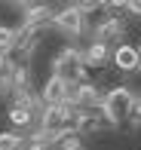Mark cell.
<instances>
[{
  "label": "cell",
  "mask_w": 141,
  "mask_h": 150,
  "mask_svg": "<svg viewBox=\"0 0 141 150\" xmlns=\"http://www.w3.org/2000/svg\"><path fill=\"white\" fill-rule=\"evenodd\" d=\"M98 6H104V9H111V0H95Z\"/></svg>",
  "instance_id": "20"
},
{
  "label": "cell",
  "mask_w": 141,
  "mask_h": 150,
  "mask_svg": "<svg viewBox=\"0 0 141 150\" xmlns=\"http://www.w3.org/2000/svg\"><path fill=\"white\" fill-rule=\"evenodd\" d=\"M58 150H83V141H80V132H68L64 138L55 141Z\"/></svg>",
  "instance_id": "14"
},
{
  "label": "cell",
  "mask_w": 141,
  "mask_h": 150,
  "mask_svg": "<svg viewBox=\"0 0 141 150\" xmlns=\"http://www.w3.org/2000/svg\"><path fill=\"white\" fill-rule=\"evenodd\" d=\"M16 49V28L0 25V52H12Z\"/></svg>",
  "instance_id": "12"
},
{
  "label": "cell",
  "mask_w": 141,
  "mask_h": 150,
  "mask_svg": "<svg viewBox=\"0 0 141 150\" xmlns=\"http://www.w3.org/2000/svg\"><path fill=\"white\" fill-rule=\"evenodd\" d=\"M64 98H68V83L55 74H49V80L40 89V101L43 104H64Z\"/></svg>",
  "instance_id": "6"
},
{
  "label": "cell",
  "mask_w": 141,
  "mask_h": 150,
  "mask_svg": "<svg viewBox=\"0 0 141 150\" xmlns=\"http://www.w3.org/2000/svg\"><path fill=\"white\" fill-rule=\"evenodd\" d=\"M138 67H141V49H138Z\"/></svg>",
  "instance_id": "21"
},
{
  "label": "cell",
  "mask_w": 141,
  "mask_h": 150,
  "mask_svg": "<svg viewBox=\"0 0 141 150\" xmlns=\"http://www.w3.org/2000/svg\"><path fill=\"white\" fill-rule=\"evenodd\" d=\"M6 120H9V126H18V129H31L34 126V113L25 110V107H16V104L6 110Z\"/></svg>",
  "instance_id": "10"
},
{
  "label": "cell",
  "mask_w": 141,
  "mask_h": 150,
  "mask_svg": "<svg viewBox=\"0 0 141 150\" xmlns=\"http://www.w3.org/2000/svg\"><path fill=\"white\" fill-rule=\"evenodd\" d=\"M12 64H16V61H9V52H0V83H3V89L9 86V74H12Z\"/></svg>",
  "instance_id": "16"
},
{
  "label": "cell",
  "mask_w": 141,
  "mask_h": 150,
  "mask_svg": "<svg viewBox=\"0 0 141 150\" xmlns=\"http://www.w3.org/2000/svg\"><path fill=\"white\" fill-rule=\"evenodd\" d=\"M0 89H3V83H0Z\"/></svg>",
  "instance_id": "22"
},
{
  "label": "cell",
  "mask_w": 141,
  "mask_h": 150,
  "mask_svg": "<svg viewBox=\"0 0 141 150\" xmlns=\"http://www.w3.org/2000/svg\"><path fill=\"white\" fill-rule=\"evenodd\" d=\"M111 61L117 64V71L132 74V71H138V49L132 43H120L117 49H111Z\"/></svg>",
  "instance_id": "5"
},
{
  "label": "cell",
  "mask_w": 141,
  "mask_h": 150,
  "mask_svg": "<svg viewBox=\"0 0 141 150\" xmlns=\"http://www.w3.org/2000/svg\"><path fill=\"white\" fill-rule=\"evenodd\" d=\"M98 37L95 40H104V43H107V40H113V37H123V34H126V22H123V18H117V16H111V18H104V22L101 25H98Z\"/></svg>",
  "instance_id": "8"
},
{
  "label": "cell",
  "mask_w": 141,
  "mask_h": 150,
  "mask_svg": "<svg viewBox=\"0 0 141 150\" xmlns=\"http://www.w3.org/2000/svg\"><path fill=\"white\" fill-rule=\"evenodd\" d=\"M52 74L62 77L64 83H80V80H86V67H83V61H80V49L77 46H64V49L52 58Z\"/></svg>",
  "instance_id": "2"
},
{
  "label": "cell",
  "mask_w": 141,
  "mask_h": 150,
  "mask_svg": "<svg viewBox=\"0 0 141 150\" xmlns=\"http://www.w3.org/2000/svg\"><path fill=\"white\" fill-rule=\"evenodd\" d=\"M49 22L62 34H68V37H80V34H83V12H80L77 6H64V9L52 12Z\"/></svg>",
  "instance_id": "3"
},
{
  "label": "cell",
  "mask_w": 141,
  "mask_h": 150,
  "mask_svg": "<svg viewBox=\"0 0 141 150\" xmlns=\"http://www.w3.org/2000/svg\"><path fill=\"white\" fill-rule=\"evenodd\" d=\"M49 144H37V141H28V150H46Z\"/></svg>",
  "instance_id": "18"
},
{
  "label": "cell",
  "mask_w": 141,
  "mask_h": 150,
  "mask_svg": "<svg viewBox=\"0 0 141 150\" xmlns=\"http://www.w3.org/2000/svg\"><path fill=\"white\" fill-rule=\"evenodd\" d=\"M22 147H25L22 135H16V132H0V150H22Z\"/></svg>",
  "instance_id": "13"
},
{
  "label": "cell",
  "mask_w": 141,
  "mask_h": 150,
  "mask_svg": "<svg viewBox=\"0 0 141 150\" xmlns=\"http://www.w3.org/2000/svg\"><path fill=\"white\" fill-rule=\"evenodd\" d=\"M37 101H40V95H34L28 86H22V89H12V104H16V107H25V110L34 113V104H37Z\"/></svg>",
  "instance_id": "11"
},
{
  "label": "cell",
  "mask_w": 141,
  "mask_h": 150,
  "mask_svg": "<svg viewBox=\"0 0 141 150\" xmlns=\"http://www.w3.org/2000/svg\"><path fill=\"white\" fill-rule=\"evenodd\" d=\"M132 98H135V92H132L129 86H113V89H107L101 95L98 110L104 113V120L111 122V126H120V122L126 120V110H129V101Z\"/></svg>",
  "instance_id": "1"
},
{
  "label": "cell",
  "mask_w": 141,
  "mask_h": 150,
  "mask_svg": "<svg viewBox=\"0 0 141 150\" xmlns=\"http://www.w3.org/2000/svg\"><path fill=\"white\" fill-rule=\"evenodd\" d=\"M111 9H126V0H111Z\"/></svg>",
  "instance_id": "19"
},
{
  "label": "cell",
  "mask_w": 141,
  "mask_h": 150,
  "mask_svg": "<svg viewBox=\"0 0 141 150\" xmlns=\"http://www.w3.org/2000/svg\"><path fill=\"white\" fill-rule=\"evenodd\" d=\"M107 58H111V46H107L104 40H95V43H89L83 52H80L83 67H101Z\"/></svg>",
  "instance_id": "7"
},
{
  "label": "cell",
  "mask_w": 141,
  "mask_h": 150,
  "mask_svg": "<svg viewBox=\"0 0 141 150\" xmlns=\"http://www.w3.org/2000/svg\"><path fill=\"white\" fill-rule=\"evenodd\" d=\"M126 120H129V126H141V95H135V98L129 101V110H126Z\"/></svg>",
  "instance_id": "15"
},
{
  "label": "cell",
  "mask_w": 141,
  "mask_h": 150,
  "mask_svg": "<svg viewBox=\"0 0 141 150\" xmlns=\"http://www.w3.org/2000/svg\"><path fill=\"white\" fill-rule=\"evenodd\" d=\"M71 117H74V110H71L68 104H46L43 117H40V129L52 135V132H58L62 126H68Z\"/></svg>",
  "instance_id": "4"
},
{
  "label": "cell",
  "mask_w": 141,
  "mask_h": 150,
  "mask_svg": "<svg viewBox=\"0 0 141 150\" xmlns=\"http://www.w3.org/2000/svg\"><path fill=\"white\" fill-rule=\"evenodd\" d=\"M126 9H129L132 16H138V18H141V0H126Z\"/></svg>",
  "instance_id": "17"
},
{
  "label": "cell",
  "mask_w": 141,
  "mask_h": 150,
  "mask_svg": "<svg viewBox=\"0 0 141 150\" xmlns=\"http://www.w3.org/2000/svg\"><path fill=\"white\" fill-rule=\"evenodd\" d=\"M49 16H52V12H49V6H46V3H31L28 9H25V22H22V25H34V28H40Z\"/></svg>",
  "instance_id": "9"
}]
</instances>
